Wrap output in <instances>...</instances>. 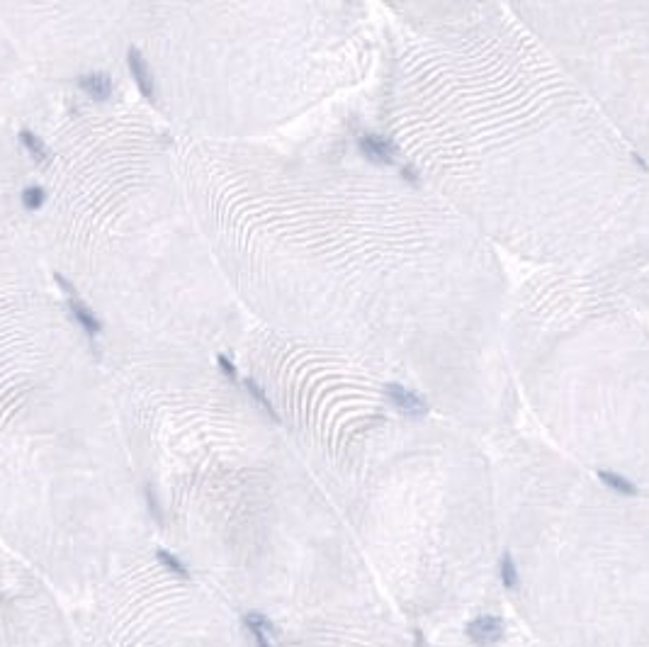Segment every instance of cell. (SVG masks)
Masks as SVG:
<instances>
[{"label": "cell", "instance_id": "cell-1", "mask_svg": "<svg viewBox=\"0 0 649 647\" xmlns=\"http://www.w3.org/2000/svg\"><path fill=\"white\" fill-rule=\"evenodd\" d=\"M379 134L501 253L649 314V168L509 3H396Z\"/></svg>", "mask_w": 649, "mask_h": 647}, {"label": "cell", "instance_id": "cell-2", "mask_svg": "<svg viewBox=\"0 0 649 647\" xmlns=\"http://www.w3.org/2000/svg\"><path fill=\"white\" fill-rule=\"evenodd\" d=\"M504 350L521 411L596 475H649V314L582 275L514 287ZM640 492V490H637Z\"/></svg>", "mask_w": 649, "mask_h": 647}, {"label": "cell", "instance_id": "cell-3", "mask_svg": "<svg viewBox=\"0 0 649 647\" xmlns=\"http://www.w3.org/2000/svg\"><path fill=\"white\" fill-rule=\"evenodd\" d=\"M509 8L649 168V3L516 0Z\"/></svg>", "mask_w": 649, "mask_h": 647}, {"label": "cell", "instance_id": "cell-4", "mask_svg": "<svg viewBox=\"0 0 649 647\" xmlns=\"http://www.w3.org/2000/svg\"><path fill=\"white\" fill-rule=\"evenodd\" d=\"M467 638L472 640L475 645L479 647H489V645H497L506 633V626L499 616H479L475 621L467 623Z\"/></svg>", "mask_w": 649, "mask_h": 647}, {"label": "cell", "instance_id": "cell-5", "mask_svg": "<svg viewBox=\"0 0 649 647\" xmlns=\"http://www.w3.org/2000/svg\"><path fill=\"white\" fill-rule=\"evenodd\" d=\"M127 61H129V71H132L134 83H136V88L141 90V95L153 98V93H156V81H153V73H151L149 64H146L144 54L132 47L127 54Z\"/></svg>", "mask_w": 649, "mask_h": 647}, {"label": "cell", "instance_id": "cell-6", "mask_svg": "<svg viewBox=\"0 0 649 647\" xmlns=\"http://www.w3.org/2000/svg\"><path fill=\"white\" fill-rule=\"evenodd\" d=\"M68 306H71L73 319L81 324V326L90 333V336H95V333H98L100 328H102V324H100L98 316L93 314V309H90V306L85 304L83 299H78L76 294H73V297H68Z\"/></svg>", "mask_w": 649, "mask_h": 647}, {"label": "cell", "instance_id": "cell-7", "mask_svg": "<svg viewBox=\"0 0 649 647\" xmlns=\"http://www.w3.org/2000/svg\"><path fill=\"white\" fill-rule=\"evenodd\" d=\"M78 83H81V88L88 95H93L95 100H107L112 95V81L107 73H85Z\"/></svg>", "mask_w": 649, "mask_h": 647}, {"label": "cell", "instance_id": "cell-8", "mask_svg": "<svg viewBox=\"0 0 649 647\" xmlns=\"http://www.w3.org/2000/svg\"><path fill=\"white\" fill-rule=\"evenodd\" d=\"M499 577H501V584H504L509 592H516V589L521 587L518 565H516L514 553H511V550H506V553L501 555V560H499Z\"/></svg>", "mask_w": 649, "mask_h": 647}, {"label": "cell", "instance_id": "cell-9", "mask_svg": "<svg viewBox=\"0 0 649 647\" xmlns=\"http://www.w3.org/2000/svg\"><path fill=\"white\" fill-rule=\"evenodd\" d=\"M20 141L27 146V151H30L32 156H34V161H39V163H49L51 161V153H49L47 146H44V141L39 139L37 134H32L30 129H22V132H20Z\"/></svg>", "mask_w": 649, "mask_h": 647}, {"label": "cell", "instance_id": "cell-10", "mask_svg": "<svg viewBox=\"0 0 649 647\" xmlns=\"http://www.w3.org/2000/svg\"><path fill=\"white\" fill-rule=\"evenodd\" d=\"M243 385H246L248 394H250V397H253V399H255V402H258V404H260V409H263V411L267 414V416H270V419H272V421H275V424H280V421H282V419H280V414H277V411H275V407H272V402H270V399H267V394H265V392H263V387H260V385H258V382H255V380H250V377H248V380H243Z\"/></svg>", "mask_w": 649, "mask_h": 647}, {"label": "cell", "instance_id": "cell-11", "mask_svg": "<svg viewBox=\"0 0 649 647\" xmlns=\"http://www.w3.org/2000/svg\"><path fill=\"white\" fill-rule=\"evenodd\" d=\"M156 558L161 560V565L166 567V570H170V572H175L178 577H190V572H187V567L180 562L175 555H170L168 550H158L156 553Z\"/></svg>", "mask_w": 649, "mask_h": 647}, {"label": "cell", "instance_id": "cell-12", "mask_svg": "<svg viewBox=\"0 0 649 647\" xmlns=\"http://www.w3.org/2000/svg\"><path fill=\"white\" fill-rule=\"evenodd\" d=\"M44 190L42 187H27L25 192H22V204H25L27 209H39L44 204Z\"/></svg>", "mask_w": 649, "mask_h": 647}, {"label": "cell", "instance_id": "cell-13", "mask_svg": "<svg viewBox=\"0 0 649 647\" xmlns=\"http://www.w3.org/2000/svg\"><path fill=\"white\" fill-rule=\"evenodd\" d=\"M246 623H250V626H258V628H263L265 633H270V630H272V623L267 621V618L263 616V613H258V611H250V613H246Z\"/></svg>", "mask_w": 649, "mask_h": 647}, {"label": "cell", "instance_id": "cell-14", "mask_svg": "<svg viewBox=\"0 0 649 647\" xmlns=\"http://www.w3.org/2000/svg\"><path fill=\"white\" fill-rule=\"evenodd\" d=\"M248 626V630H250V635H253V640H255V647H272L270 645V640H267V633L263 628H258V626H250V623H246Z\"/></svg>", "mask_w": 649, "mask_h": 647}, {"label": "cell", "instance_id": "cell-15", "mask_svg": "<svg viewBox=\"0 0 649 647\" xmlns=\"http://www.w3.org/2000/svg\"><path fill=\"white\" fill-rule=\"evenodd\" d=\"M146 502H149V509H151V516L153 519L158 521V524H163V514H161V507H158V502H156V497H153V492H151V487L146 490Z\"/></svg>", "mask_w": 649, "mask_h": 647}, {"label": "cell", "instance_id": "cell-16", "mask_svg": "<svg viewBox=\"0 0 649 647\" xmlns=\"http://www.w3.org/2000/svg\"><path fill=\"white\" fill-rule=\"evenodd\" d=\"M216 363H219L221 372H224L226 377L236 380V367H233V363L229 360V358H226V355H216Z\"/></svg>", "mask_w": 649, "mask_h": 647}]
</instances>
